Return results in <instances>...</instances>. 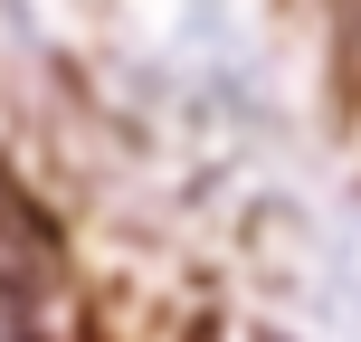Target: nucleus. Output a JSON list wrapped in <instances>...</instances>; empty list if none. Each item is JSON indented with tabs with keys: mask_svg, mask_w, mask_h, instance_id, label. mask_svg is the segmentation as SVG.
<instances>
[{
	"mask_svg": "<svg viewBox=\"0 0 361 342\" xmlns=\"http://www.w3.org/2000/svg\"><path fill=\"white\" fill-rule=\"evenodd\" d=\"M0 209H10V190H0Z\"/></svg>",
	"mask_w": 361,
	"mask_h": 342,
	"instance_id": "f257e3e1",
	"label": "nucleus"
}]
</instances>
